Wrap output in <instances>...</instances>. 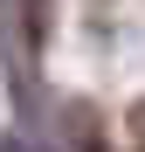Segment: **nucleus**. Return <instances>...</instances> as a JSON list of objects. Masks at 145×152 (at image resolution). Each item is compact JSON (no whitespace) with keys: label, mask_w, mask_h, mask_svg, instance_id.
<instances>
[{"label":"nucleus","mask_w":145,"mask_h":152,"mask_svg":"<svg viewBox=\"0 0 145 152\" xmlns=\"http://www.w3.org/2000/svg\"><path fill=\"white\" fill-rule=\"evenodd\" d=\"M55 145L62 152H111V138H104V118H97V104H62V118H55Z\"/></svg>","instance_id":"f257e3e1"},{"label":"nucleus","mask_w":145,"mask_h":152,"mask_svg":"<svg viewBox=\"0 0 145 152\" xmlns=\"http://www.w3.org/2000/svg\"><path fill=\"white\" fill-rule=\"evenodd\" d=\"M0 152H28V138H14V132H7V138H0Z\"/></svg>","instance_id":"f03ea898"}]
</instances>
